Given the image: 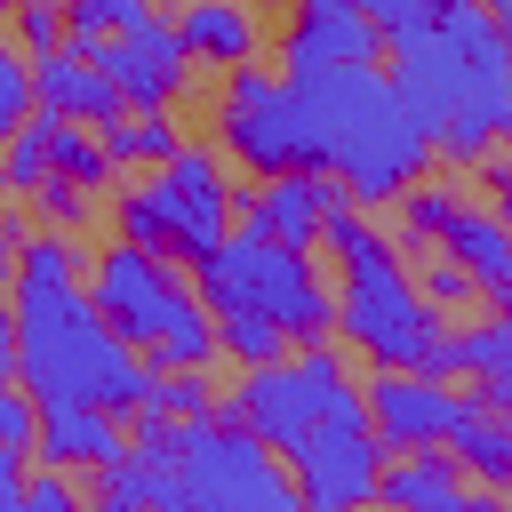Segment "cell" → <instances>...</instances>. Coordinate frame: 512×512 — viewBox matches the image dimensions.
Returning a JSON list of instances; mask_svg holds the SVG:
<instances>
[{
  "mask_svg": "<svg viewBox=\"0 0 512 512\" xmlns=\"http://www.w3.org/2000/svg\"><path fill=\"white\" fill-rule=\"evenodd\" d=\"M8 304H16V384L32 400H96L112 416H136L152 400V360L120 344L104 312L88 304L72 232L16 240Z\"/></svg>",
  "mask_w": 512,
  "mask_h": 512,
  "instance_id": "6da1fadb",
  "label": "cell"
},
{
  "mask_svg": "<svg viewBox=\"0 0 512 512\" xmlns=\"http://www.w3.org/2000/svg\"><path fill=\"white\" fill-rule=\"evenodd\" d=\"M392 56H400V96L416 104L432 152L448 160H488L496 144V120L512 112V48L488 16V0H440L424 24L408 32H384Z\"/></svg>",
  "mask_w": 512,
  "mask_h": 512,
  "instance_id": "7a4b0ae2",
  "label": "cell"
},
{
  "mask_svg": "<svg viewBox=\"0 0 512 512\" xmlns=\"http://www.w3.org/2000/svg\"><path fill=\"white\" fill-rule=\"evenodd\" d=\"M288 80V72H280ZM296 104H304V128L320 144V168L344 176V192L360 208H384L400 200L424 160H432V136L416 120V104L400 96V80L376 72V56H352V64H312L288 80Z\"/></svg>",
  "mask_w": 512,
  "mask_h": 512,
  "instance_id": "3957f363",
  "label": "cell"
},
{
  "mask_svg": "<svg viewBox=\"0 0 512 512\" xmlns=\"http://www.w3.org/2000/svg\"><path fill=\"white\" fill-rule=\"evenodd\" d=\"M320 240H328L336 264H344V288H336V320H328V328H336L360 360H376V368H432V352H440V312L424 304L416 272L400 264V240L376 232L352 200L320 224Z\"/></svg>",
  "mask_w": 512,
  "mask_h": 512,
  "instance_id": "277c9868",
  "label": "cell"
},
{
  "mask_svg": "<svg viewBox=\"0 0 512 512\" xmlns=\"http://www.w3.org/2000/svg\"><path fill=\"white\" fill-rule=\"evenodd\" d=\"M88 304L104 312V328L120 344H136L152 368H208L216 360V312L168 272L160 248H136V240H112L88 256Z\"/></svg>",
  "mask_w": 512,
  "mask_h": 512,
  "instance_id": "5b68a950",
  "label": "cell"
},
{
  "mask_svg": "<svg viewBox=\"0 0 512 512\" xmlns=\"http://www.w3.org/2000/svg\"><path fill=\"white\" fill-rule=\"evenodd\" d=\"M192 280H200L208 312H256V320L288 328V344H320L328 320H336V296L320 288L312 256L288 248V240H272V232H256V224H232L192 264Z\"/></svg>",
  "mask_w": 512,
  "mask_h": 512,
  "instance_id": "8992f818",
  "label": "cell"
},
{
  "mask_svg": "<svg viewBox=\"0 0 512 512\" xmlns=\"http://www.w3.org/2000/svg\"><path fill=\"white\" fill-rule=\"evenodd\" d=\"M216 416H232V424L264 432L272 448H288L312 424H368V400H360V384L344 376V360L328 344H296V352H280L264 368H240V384L216 400Z\"/></svg>",
  "mask_w": 512,
  "mask_h": 512,
  "instance_id": "52a82bcc",
  "label": "cell"
},
{
  "mask_svg": "<svg viewBox=\"0 0 512 512\" xmlns=\"http://www.w3.org/2000/svg\"><path fill=\"white\" fill-rule=\"evenodd\" d=\"M112 224H120V240H136V248H160V256H176V264H200V256L232 232V184H224L216 152L176 144V152L152 168L144 192H120Z\"/></svg>",
  "mask_w": 512,
  "mask_h": 512,
  "instance_id": "ba28073f",
  "label": "cell"
},
{
  "mask_svg": "<svg viewBox=\"0 0 512 512\" xmlns=\"http://www.w3.org/2000/svg\"><path fill=\"white\" fill-rule=\"evenodd\" d=\"M216 144H224L240 168H256V176H280V168H320V144H312V128H304L296 88H288L280 72H256V64H240V72L224 80V104H216Z\"/></svg>",
  "mask_w": 512,
  "mask_h": 512,
  "instance_id": "9c48e42d",
  "label": "cell"
},
{
  "mask_svg": "<svg viewBox=\"0 0 512 512\" xmlns=\"http://www.w3.org/2000/svg\"><path fill=\"white\" fill-rule=\"evenodd\" d=\"M280 464H288V480H296L304 504L336 512V504H368V496H376V480H384V440H376L368 424H312V432H296V440L280 448Z\"/></svg>",
  "mask_w": 512,
  "mask_h": 512,
  "instance_id": "30bf717a",
  "label": "cell"
},
{
  "mask_svg": "<svg viewBox=\"0 0 512 512\" xmlns=\"http://www.w3.org/2000/svg\"><path fill=\"white\" fill-rule=\"evenodd\" d=\"M400 240H416V248H432V256H448V264H464L480 288L512 264V232L496 224V208H472V200L432 192V184H408V192H400Z\"/></svg>",
  "mask_w": 512,
  "mask_h": 512,
  "instance_id": "8fae6325",
  "label": "cell"
},
{
  "mask_svg": "<svg viewBox=\"0 0 512 512\" xmlns=\"http://www.w3.org/2000/svg\"><path fill=\"white\" fill-rule=\"evenodd\" d=\"M360 400H368V432L384 448H448V432L472 408V392H456L432 368H376L360 384Z\"/></svg>",
  "mask_w": 512,
  "mask_h": 512,
  "instance_id": "7c38bea8",
  "label": "cell"
},
{
  "mask_svg": "<svg viewBox=\"0 0 512 512\" xmlns=\"http://www.w3.org/2000/svg\"><path fill=\"white\" fill-rule=\"evenodd\" d=\"M344 200H352L344 176H328V168H280V176H264L256 192H232V224H256V232H272V240H288V248H312L320 224H328Z\"/></svg>",
  "mask_w": 512,
  "mask_h": 512,
  "instance_id": "4fadbf2b",
  "label": "cell"
},
{
  "mask_svg": "<svg viewBox=\"0 0 512 512\" xmlns=\"http://www.w3.org/2000/svg\"><path fill=\"white\" fill-rule=\"evenodd\" d=\"M88 56L112 72V88H120L128 104H168V96L192 80V56H184V40H176L168 16H144V24H128V32H104V40H88Z\"/></svg>",
  "mask_w": 512,
  "mask_h": 512,
  "instance_id": "5bb4252c",
  "label": "cell"
},
{
  "mask_svg": "<svg viewBox=\"0 0 512 512\" xmlns=\"http://www.w3.org/2000/svg\"><path fill=\"white\" fill-rule=\"evenodd\" d=\"M32 104L56 112V120H88V128H104V120L128 112V96L112 88V72L80 40H56L48 56H32Z\"/></svg>",
  "mask_w": 512,
  "mask_h": 512,
  "instance_id": "9a60e30c",
  "label": "cell"
},
{
  "mask_svg": "<svg viewBox=\"0 0 512 512\" xmlns=\"http://www.w3.org/2000/svg\"><path fill=\"white\" fill-rule=\"evenodd\" d=\"M32 456H40V464H64V472H96V464L128 456V432H120V416L96 408V400H40Z\"/></svg>",
  "mask_w": 512,
  "mask_h": 512,
  "instance_id": "2e32d148",
  "label": "cell"
},
{
  "mask_svg": "<svg viewBox=\"0 0 512 512\" xmlns=\"http://www.w3.org/2000/svg\"><path fill=\"white\" fill-rule=\"evenodd\" d=\"M176 40H184V56L192 64H216V72H240V64H256V48H264V24H256V8L248 0H176Z\"/></svg>",
  "mask_w": 512,
  "mask_h": 512,
  "instance_id": "e0dca14e",
  "label": "cell"
},
{
  "mask_svg": "<svg viewBox=\"0 0 512 512\" xmlns=\"http://www.w3.org/2000/svg\"><path fill=\"white\" fill-rule=\"evenodd\" d=\"M384 32L360 16V8H296V24L280 32V72H312V64H352V56H376Z\"/></svg>",
  "mask_w": 512,
  "mask_h": 512,
  "instance_id": "ac0fdd59",
  "label": "cell"
},
{
  "mask_svg": "<svg viewBox=\"0 0 512 512\" xmlns=\"http://www.w3.org/2000/svg\"><path fill=\"white\" fill-rule=\"evenodd\" d=\"M376 496L384 504H440V512H456L472 496V480H464V464L448 448H400V464H384Z\"/></svg>",
  "mask_w": 512,
  "mask_h": 512,
  "instance_id": "d6986e66",
  "label": "cell"
},
{
  "mask_svg": "<svg viewBox=\"0 0 512 512\" xmlns=\"http://www.w3.org/2000/svg\"><path fill=\"white\" fill-rule=\"evenodd\" d=\"M448 456L464 464V480H480L488 496H512V424L496 408H464V424L448 432Z\"/></svg>",
  "mask_w": 512,
  "mask_h": 512,
  "instance_id": "ffe728a7",
  "label": "cell"
},
{
  "mask_svg": "<svg viewBox=\"0 0 512 512\" xmlns=\"http://www.w3.org/2000/svg\"><path fill=\"white\" fill-rule=\"evenodd\" d=\"M176 144H184V136H176V120H168V104H128L120 120H104L112 168H160Z\"/></svg>",
  "mask_w": 512,
  "mask_h": 512,
  "instance_id": "44dd1931",
  "label": "cell"
},
{
  "mask_svg": "<svg viewBox=\"0 0 512 512\" xmlns=\"http://www.w3.org/2000/svg\"><path fill=\"white\" fill-rule=\"evenodd\" d=\"M48 184H80V192L112 184V152H104V136H88V120L48 112Z\"/></svg>",
  "mask_w": 512,
  "mask_h": 512,
  "instance_id": "7402d4cb",
  "label": "cell"
},
{
  "mask_svg": "<svg viewBox=\"0 0 512 512\" xmlns=\"http://www.w3.org/2000/svg\"><path fill=\"white\" fill-rule=\"evenodd\" d=\"M512 368V328L504 320H472V328H440V352H432V376H496Z\"/></svg>",
  "mask_w": 512,
  "mask_h": 512,
  "instance_id": "603a6c76",
  "label": "cell"
},
{
  "mask_svg": "<svg viewBox=\"0 0 512 512\" xmlns=\"http://www.w3.org/2000/svg\"><path fill=\"white\" fill-rule=\"evenodd\" d=\"M0 184H8V192H40V184H48V112H40V104L0 136Z\"/></svg>",
  "mask_w": 512,
  "mask_h": 512,
  "instance_id": "cb8c5ba5",
  "label": "cell"
},
{
  "mask_svg": "<svg viewBox=\"0 0 512 512\" xmlns=\"http://www.w3.org/2000/svg\"><path fill=\"white\" fill-rule=\"evenodd\" d=\"M216 352L240 360V368H264V360H280V352H296V344H288V328H272V320H256V312H216Z\"/></svg>",
  "mask_w": 512,
  "mask_h": 512,
  "instance_id": "d4e9b609",
  "label": "cell"
},
{
  "mask_svg": "<svg viewBox=\"0 0 512 512\" xmlns=\"http://www.w3.org/2000/svg\"><path fill=\"white\" fill-rule=\"evenodd\" d=\"M152 16V0H64V40H104V32H128V24H144Z\"/></svg>",
  "mask_w": 512,
  "mask_h": 512,
  "instance_id": "484cf974",
  "label": "cell"
},
{
  "mask_svg": "<svg viewBox=\"0 0 512 512\" xmlns=\"http://www.w3.org/2000/svg\"><path fill=\"white\" fill-rule=\"evenodd\" d=\"M8 40H16L24 56H48V48L64 40V0H16V8H8Z\"/></svg>",
  "mask_w": 512,
  "mask_h": 512,
  "instance_id": "4316f807",
  "label": "cell"
},
{
  "mask_svg": "<svg viewBox=\"0 0 512 512\" xmlns=\"http://www.w3.org/2000/svg\"><path fill=\"white\" fill-rule=\"evenodd\" d=\"M416 288H424L432 312H472V304H480V280H472L464 264H448V256H432V264L416 272Z\"/></svg>",
  "mask_w": 512,
  "mask_h": 512,
  "instance_id": "83f0119b",
  "label": "cell"
},
{
  "mask_svg": "<svg viewBox=\"0 0 512 512\" xmlns=\"http://www.w3.org/2000/svg\"><path fill=\"white\" fill-rule=\"evenodd\" d=\"M24 112H32V56H24V48L8 40V24H0V136H8Z\"/></svg>",
  "mask_w": 512,
  "mask_h": 512,
  "instance_id": "f1b7e54d",
  "label": "cell"
},
{
  "mask_svg": "<svg viewBox=\"0 0 512 512\" xmlns=\"http://www.w3.org/2000/svg\"><path fill=\"white\" fill-rule=\"evenodd\" d=\"M32 432H40V400L16 384V376H0V440H16V448H32Z\"/></svg>",
  "mask_w": 512,
  "mask_h": 512,
  "instance_id": "f546056e",
  "label": "cell"
},
{
  "mask_svg": "<svg viewBox=\"0 0 512 512\" xmlns=\"http://www.w3.org/2000/svg\"><path fill=\"white\" fill-rule=\"evenodd\" d=\"M72 504H80V488H72V472H64V464L24 472V512H72Z\"/></svg>",
  "mask_w": 512,
  "mask_h": 512,
  "instance_id": "4dcf8cb0",
  "label": "cell"
},
{
  "mask_svg": "<svg viewBox=\"0 0 512 512\" xmlns=\"http://www.w3.org/2000/svg\"><path fill=\"white\" fill-rule=\"evenodd\" d=\"M352 8H360V16L376 24V32H408V24H424V16L440 8V0H352Z\"/></svg>",
  "mask_w": 512,
  "mask_h": 512,
  "instance_id": "1f68e13d",
  "label": "cell"
},
{
  "mask_svg": "<svg viewBox=\"0 0 512 512\" xmlns=\"http://www.w3.org/2000/svg\"><path fill=\"white\" fill-rule=\"evenodd\" d=\"M24 456H32V448L0 440V512H16V504H24Z\"/></svg>",
  "mask_w": 512,
  "mask_h": 512,
  "instance_id": "d6a6232c",
  "label": "cell"
},
{
  "mask_svg": "<svg viewBox=\"0 0 512 512\" xmlns=\"http://www.w3.org/2000/svg\"><path fill=\"white\" fill-rule=\"evenodd\" d=\"M488 168V192H496V224L512 232V168H496V160H480Z\"/></svg>",
  "mask_w": 512,
  "mask_h": 512,
  "instance_id": "836d02e7",
  "label": "cell"
},
{
  "mask_svg": "<svg viewBox=\"0 0 512 512\" xmlns=\"http://www.w3.org/2000/svg\"><path fill=\"white\" fill-rule=\"evenodd\" d=\"M480 296H488V320H504V328H512V264H504V272H496Z\"/></svg>",
  "mask_w": 512,
  "mask_h": 512,
  "instance_id": "e575fe53",
  "label": "cell"
},
{
  "mask_svg": "<svg viewBox=\"0 0 512 512\" xmlns=\"http://www.w3.org/2000/svg\"><path fill=\"white\" fill-rule=\"evenodd\" d=\"M0 376H16V304L0 288Z\"/></svg>",
  "mask_w": 512,
  "mask_h": 512,
  "instance_id": "d590c367",
  "label": "cell"
},
{
  "mask_svg": "<svg viewBox=\"0 0 512 512\" xmlns=\"http://www.w3.org/2000/svg\"><path fill=\"white\" fill-rule=\"evenodd\" d=\"M16 280V224H0V288Z\"/></svg>",
  "mask_w": 512,
  "mask_h": 512,
  "instance_id": "8d00e7d4",
  "label": "cell"
},
{
  "mask_svg": "<svg viewBox=\"0 0 512 512\" xmlns=\"http://www.w3.org/2000/svg\"><path fill=\"white\" fill-rule=\"evenodd\" d=\"M296 8H352V0H296Z\"/></svg>",
  "mask_w": 512,
  "mask_h": 512,
  "instance_id": "74e56055",
  "label": "cell"
},
{
  "mask_svg": "<svg viewBox=\"0 0 512 512\" xmlns=\"http://www.w3.org/2000/svg\"><path fill=\"white\" fill-rule=\"evenodd\" d=\"M496 136H504V144H512V112H504V120H496Z\"/></svg>",
  "mask_w": 512,
  "mask_h": 512,
  "instance_id": "f35d334b",
  "label": "cell"
},
{
  "mask_svg": "<svg viewBox=\"0 0 512 512\" xmlns=\"http://www.w3.org/2000/svg\"><path fill=\"white\" fill-rule=\"evenodd\" d=\"M8 8H16V0H0V24H8Z\"/></svg>",
  "mask_w": 512,
  "mask_h": 512,
  "instance_id": "ab89813d",
  "label": "cell"
}]
</instances>
